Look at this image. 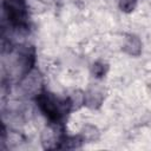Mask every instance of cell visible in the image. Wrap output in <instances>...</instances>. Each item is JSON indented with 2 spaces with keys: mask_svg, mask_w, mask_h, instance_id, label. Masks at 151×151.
<instances>
[{
  "mask_svg": "<svg viewBox=\"0 0 151 151\" xmlns=\"http://www.w3.org/2000/svg\"><path fill=\"white\" fill-rule=\"evenodd\" d=\"M37 105L41 113L48 119L50 123L60 124L61 120L66 117V114L72 109L68 98H59L51 92L42 91L37 98Z\"/></svg>",
  "mask_w": 151,
  "mask_h": 151,
  "instance_id": "1",
  "label": "cell"
},
{
  "mask_svg": "<svg viewBox=\"0 0 151 151\" xmlns=\"http://www.w3.org/2000/svg\"><path fill=\"white\" fill-rule=\"evenodd\" d=\"M4 13L14 31L27 32V8L24 0H4Z\"/></svg>",
  "mask_w": 151,
  "mask_h": 151,
  "instance_id": "2",
  "label": "cell"
},
{
  "mask_svg": "<svg viewBox=\"0 0 151 151\" xmlns=\"http://www.w3.org/2000/svg\"><path fill=\"white\" fill-rule=\"evenodd\" d=\"M65 133L60 124L50 123L41 133V144L45 150H55L60 147Z\"/></svg>",
  "mask_w": 151,
  "mask_h": 151,
  "instance_id": "3",
  "label": "cell"
},
{
  "mask_svg": "<svg viewBox=\"0 0 151 151\" xmlns=\"http://www.w3.org/2000/svg\"><path fill=\"white\" fill-rule=\"evenodd\" d=\"M20 90L28 96H38L41 91L42 86V77L38 70L32 68L28 73H26L20 81Z\"/></svg>",
  "mask_w": 151,
  "mask_h": 151,
  "instance_id": "4",
  "label": "cell"
},
{
  "mask_svg": "<svg viewBox=\"0 0 151 151\" xmlns=\"http://www.w3.org/2000/svg\"><path fill=\"white\" fill-rule=\"evenodd\" d=\"M104 100V92L98 86H92L85 93V105L90 109H98Z\"/></svg>",
  "mask_w": 151,
  "mask_h": 151,
  "instance_id": "5",
  "label": "cell"
},
{
  "mask_svg": "<svg viewBox=\"0 0 151 151\" xmlns=\"http://www.w3.org/2000/svg\"><path fill=\"white\" fill-rule=\"evenodd\" d=\"M123 51L130 55H133V57L139 55L142 52V42H140L139 38L136 35H132V34L126 35L125 44L123 46Z\"/></svg>",
  "mask_w": 151,
  "mask_h": 151,
  "instance_id": "6",
  "label": "cell"
},
{
  "mask_svg": "<svg viewBox=\"0 0 151 151\" xmlns=\"http://www.w3.org/2000/svg\"><path fill=\"white\" fill-rule=\"evenodd\" d=\"M84 142L85 140L83 139V137L80 134H78V136H66L65 134L59 149H66V150L79 149V147H81Z\"/></svg>",
  "mask_w": 151,
  "mask_h": 151,
  "instance_id": "7",
  "label": "cell"
},
{
  "mask_svg": "<svg viewBox=\"0 0 151 151\" xmlns=\"http://www.w3.org/2000/svg\"><path fill=\"white\" fill-rule=\"evenodd\" d=\"M80 136L85 142H96L99 138V131L93 125H85L80 131Z\"/></svg>",
  "mask_w": 151,
  "mask_h": 151,
  "instance_id": "8",
  "label": "cell"
},
{
  "mask_svg": "<svg viewBox=\"0 0 151 151\" xmlns=\"http://www.w3.org/2000/svg\"><path fill=\"white\" fill-rule=\"evenodd\" d=\"M68 99L72 109H79L81 105H85V94L79 90L73 91L72 94L68 97Z\"/></svg>",
  "mask_w": 151,
  "mask_h": 151,
  "instance_id": "9",
  "label": "cell"
},
{
  "mask_svg": "<svg viewBox=\"0 0 151 151\" xmlns=\"http://www.w3.org/2000/svg\"><path fill=\"white\" fill-rule=\"evenodd\" d=\"M107 68H109L107 64H104L101 61H96L92 65V74L96 78H103L106 74Z\"/></svg>",
  "mask_w": 151,
  "mask_h": 151,
  "instance_id": "10",
  "label": "cell"
},
{
  "mask_svg": "<svg viewBox=\"0 0 151 151\" xmlns=\"http://www.w3.org/2000/svg\"><path fill=\"white\" fill-rule=\"evenodd\" d=\"M118 5H119L120 11L125 13H130L136 8L137 0H118Z\"/></svg>",
  "mask_w": 151,
  "mask_h": 151,
  "instance_id": "11",
  "label": "cell"
},
{
  "mask_svg": "<svg viewBox=\"0 0 151 151\" xmlns=\"http://www.w3.org/2000/svg\"><path fill=\"white\" fill-rule=\"evenodd\" d=\"M40 2H44V4H48V5H51V4H57V2H59L60 0H39Z\"/></svg>",
  "mask_w": 151,
  "mask_h": 151,
  "instance_id": "12",
  "label": "cell"
}]
</instances>
